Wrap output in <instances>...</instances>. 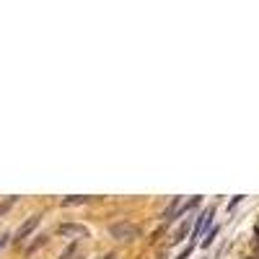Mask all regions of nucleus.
Wrapping results in <instances>:
<instances>
[{"mask_svg":"<svg viewBox=\"0 0 259 259\" xmlns=\"http://www.w3.org/2000/svg\"><path fill=\"white\" fill-rule=\"evenodd\" d=\"M109 236L117 241H133V239H140V226L135 223H114L109 226Z\"/></svg>","mask_w":259,"mask_h":259,"instance_id":"obj_1","label":"nucleus"},{"mask_svg":"<svg viewBox=\"0 0 259 259\" xmlns=\"http://www.w3.org/2000/svg\"><path fill=\"white\" fill-rule=\"evenodd\" d=\"M39 223H41V215H31V218H29V221H26L24 226H21V228L16 231V239H13V241H16V244H21V241H26L29 236H31V231H34V228H36Z\"/></svg>","mask_w":259,"mask_h":259,"instance_id":"obj_2","label":"nucleus"},{"mask_svg":"<svg viewBox=\"0 0 259 259\" xmlns=\"http://www.w3.org/2000/svg\"><path fill=\"white\" fill-rule=\"evenodd\" d=\"M57 233L60 236H89V228L80 226V223H60Z\"/></svg>","mask_w":259,"mask_h":259,"instance_id":"obj_3","label":"nucleus"},{"mask_svg":"<svg viewBox=\"0 0 259 259\" xmlns=\"http://www.w3.org/2000/svg\"><path fill=\"white\" fill-rule=\"evenodd\" d=\"M210 218H212V207H207V210H202V212H200V218L194 221V228H192V236H194V239H197V236L205 231V226L210 223Z\"/></svg>","mask_w":259,"mask_h":259,"instance_id":"obj_4","label":"nucleus"},{"mask_svg":"<svg viewBox=\"0 0 259 259\" xmlns=\"http://www.w3.org/2000/svg\"><path fill=\"white\" fill-rule=\"evenodd\" d=\"M189 231H192V215H189V218H187V221H184L177 231H174V236H171V244H179V241H184Z\"/></svg>","mask_w":259,"mask_h":259,"instance_id":"obj_5","label":"nucleus"},{"mask_svg":"<svg viewBox=\"0 0 259 259\" xmlns=\"http://www.w3.org/2000/svg\"><path fill=\"white\" fill-rule=\"evenodd\" d=\"M83 202H89V197L73 194V197H65V200H62V207H73V205H83Z\"/></svg>","mask_w":259,"mask_h":259,"instance_id":"obj_6","label":"nucleus"},{"mask_svg":"<svg viewBox=\"0 0 259 259\" xmlns=\"http://www.w3.org/2000/svg\"><path fill=\"white\" fill-rule=\"evenodd\" d=\"M75 251H78V246H75V244H70L68 249H65V251L60 254V259H75Z\"/></svg>","mask_w":259,"mask_h":259,"instance_id":"obj_7","label":"nucleus"},{"mask_svg":"<svg viewBox=\"0 0 259 259\" xmlns=\"http://www.w3.org/2000/svg\"><path fill=\"white\" fill-rule=\"evenodd\" d=\"M13 202H16V197H8V200H6L3 205H0V218H3V215H6V212H8L11 207H13Z\"/></svg>","mask_w":259,"mask_h":259,"instance_id":"obj_8","label":"nucleus"},{"mask_svg":"<svg viewBox=\"0 0 259 259\" xmlns=\"http://www.w3.org/2000/svg\"><path fill=\"white\" fill-rule=\"evenodd\" d=\"M215 233H218V228H215V226H212V228L207 231V236H205V241H202V246H205V249H207V246L212 244V239H215Z\"/></svg>","mask_w":259,"mask_h":259,"instance_id":"obj_9","label":"nucleus"},{"mask_svg":"<svg viewBox=\"0 0 259 259\" xmlns=\"http://www.w3.org/2000/svg\"><path fill=\"white\" fill-rule=\"evenodd\" d=\"M45 241H47V236H39V239H36V241H34L31 246H29V251H36V249H39L41 244H45Z\"/></svg>","mask_w":259,"mask_h":259,"instance_id":"obj_10","label":"nucleus"},{"mask_svg":"<svg viewBox=\"0 0 259 259\" xmlns=\"http://www.w3.org/2000/svg\"><path fill=\"white\" fill-rule=\"evenodd\" d=\"M8 241H11V236H8V233H3V236H0V251H3V249L8 246Z\"/></svg>","mask_w":259,"mask_h":259,"instance_id":"obj_11","label":"nucleus"},{"mask_svg":"<svg viewBox=\"0 0 259 259\" xmlns=\"http://www.w3.org/2000/svg\"><path fill=\"white\" fill-rule=\"evenodd\" d=\"M192 249H194V244H189V246H187V249H182V254H179V256H177V259H187V256H189V254H192Z\"/></svg>","mask_w":259,"mask_h":259,"instance_id":"obj_12","label":"nucleus"},{"mask_svg":"<svg viewBox=\"0 0 259 259\" xmlns=\"http://www.w3.org/2000/svg\"><path fill=\"white\" fill-rule=\"evenodd\" d=\"M254 251L259 254V226L254 228Z\"/></svg>","mask_w":259,"mask_h":259,"instance_id":"obj_13","label":"nucleus"},{"mask_svg":"<svg viewBox=\"0 0 259 259\" xmlns=\"http://www.w3.org/2000/svg\"><path fill=\"white\" fill-rule=\"evenodd\" d=\"M239 202H241V197H233V200H231V202H228V207H231V210H233V207H236V205H239Z\"/></svg>","mask_w":259,"mask_h":259,"instance_id":"obj_14","label":"nucleus"},{"mask_svg":"<svg viewBox=\"0 0 259 259\" xmlns=\"http://www.w3.org/2000/svg\"><path fill=\"white\" fill-rule=\"evenodd\" d=\"M246 259H259V254H254V256H246Z\"/></svg>","mask_w":259,"mask_h":259,"instance_id":"obj_15","label":"nucleus"},{"mask_svg":"<svg viewBox=\"0 0 259 259\" xmlns=\"http://www.w3.org/2000/svg\"><path fill=\"white\" fill-rule=\"evenodd\" d=\"M104 259H114V256H112V254H109V256H104Z\"/></svg>","mask_w":259,"mask_h":259,"instance_id":"obj_16","label":"nucleus"},{"mask_svg":"<svg viewBox=\"0 0 259 259\" xmlns=\"http://www.w3.org/2000/svg\"><path fill=\"white\" fill-rule=\"evenodd\" d=\"M75 259H83V256H75Z\"/></svg>","mask_w":259,"mask_h":259,"instance_id":"obj_17","label":"nucleus"}]
</instances>
